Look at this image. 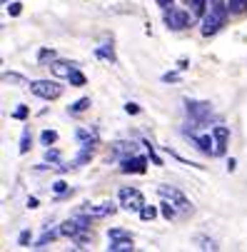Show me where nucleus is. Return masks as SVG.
Returning a JSON list of instances; mask_svg holds the SVG:
<instances>
[{
    "label": "nucleus",
    "mask_w": 247,
    "mask_h": 252,
    "mask_svg": "<svg viewBox=\"0 0 247 252\" xmlns=\"http://www.w3.org/2000/svg\"><path fill=\"white\" fill-rule=\"evenodd\" d=\"M185 5H190V13L195 18H202L210 8V0H185Z\"/></svg>",
    "instance_id": "obj_14"
},
{
    "label": "nucleus",
    "mask_w": 247,
    "mask_h": 252,
    "mask_svg": "<svg viewBox=\"0 0 247 252\" xmlns=\"http://www.w3.org/2000/svg\"><path fill=\"white\" fill-rule=\"evenodd\" d=\"M30 145H32V132H30V127H25L23 130V135H20V155H25L28 150H30Z\"/></svg>",
    "instance_id": "obj_21"
},
{
    "label": "nucleus",
    "mask_w": 247,
    "mask_h": 252,
    "mask_svg": "<svg viewBox=\"0 0 247 252\" xmlns=\"http://www.w3.org/2000/svg\"><path fill=\"white\" fill-rule=\"evenodd\" d=\"M3 83H10V85H15V88H30V83H28L23 75H18V73H5V75H3Z\"/></svg>",
    "instance_id": "obj_18"
},
{
    "label": "nucleus",
    "mask_w": 247,
    "mask_h": 252,
    "mask_svg": "<svg viewBox=\"0 0 247 252\" xmlns=\"http://www.w3.org/2000/svg\"><path fill=\"white\" fill-rule=\"evenodd\" d=\"M145 148H148V153H150V160H153L155 165H162V160H160V158L155 155V150H153V145H150V142H148V140H145Z\"/></svg>",
    "instance_id": "obj_35"
},
{
    "label": "nucleus",
    "mask_w": 247,
    "mask_h": 252,
    "mask_svg": "<svg viewBox=\"0 0 247 252\" xmlns=\"http://www.w3.org/2000/svg\"><path fill=\"white\" fill-rule=\"evenodd\" d=\"M23 13V3H18V0H10V5H8V15L10 18H18Z\"/></svg>",
    "instance_id": "obj_30"
},
{
    "label": "nucleus",
    "mask_w": 247,
    "mask_h": 252,
    "mask_svg": "<svg viewBox=\"0 0 247 252\" xmlns=\"http://www.w3.org/2000/svg\"><path fill=\"white\" fill-rule=\"evenodd\" d=\"M30 242H32V232H30V230H23V232L18 235V245H20V247H30Z\"/></svg>",
    "instance_id": "obj_29"
},
{
    "label": "nucleus",
    "mask_w": 247,
    "mask_h": 252,
    "mask_svg": "<svg viewBox=\"0 0 247 252\" xmlns=\"http://www.w3.org/2000/svg\"><path fill=\"white\" fill-rule=\"evenodd\" d=\"M213 137H215V158L225 155L227 142H230V127H225V125H215V127H213Z\"/></svg>",
    "instance_id": "obj_10"
},
{
    "label": "nucleus",
    "mask_w": 247,
    "mask_h": 252,
    "mask_svg": "<svg viewBox=\"0 0 247 252\" xmlns=\"http://www.w3.org/2000/svg\"><path fill=\"white\" fill-rule=\"evenodd\" d=\"M55 142H58V132L55 130H43L40 132V145L50 148V145H55Z\"/></svg>",
    "instance_id": "obj_25"
},
{
    "label": "nucleus",
    "mask_w": 247,
    "mask_h": 252,
    "mask_svg": "<svg viewBox=\"0 0 247 252\" xmlns=\"http://www.w3.org/2000/svg\"><path fill=\"white\" fill-rule=\"evenodd\" d=\"M78 140H80V148H90V150H95V145H97V132L95 130H88V127H78Z\"/></svg>",
    "instance_id": "obj_12"
},
{
    "label": "nucleus",
    "mask_w": 247,
    "mask_h": 252,
    "mask_svg": "<svg viewBox=\"0 0 247 252\" xmlns=\"http://www.w3.org/2000/svg\"><path fill=\"white\" fill-rule=\"evenodd\" d=\"M108 240H132V232L123 230V227H110L108 230Z\"/></svg>",
    "instance_id": "obj_22"
},
{
    "label": "nucleus",
    "mask_w": 247,
    "mask_h": 252,
    "mask_svg": "<svg viewBox=\"0 0 247 252\" xmlns=\"http://www.w3.org/2000/svg\"><path fill=\"white\" fill-rule=\"evenodd\" d=\"M162 83H180V73H165Z\"/></svg>",
    "instance_id": "obj_34"
},
{
    "label": "nucleus",
    "mask_w": 247,
    "mask_h": 252,
    "mask_svg": "<svg viewBox=\"0 0 247 252\" xmlns=\"http://www.w3.org/2000/svg\"><path fill=\"white\" fill-rule=\"evenodd\" d=\"M28 207H30V210H35V207H40L38 197H28Z\"/></svg>",
    "instance_id": "obj_38"
},
{
    "label": "nucleus",
    "mask_w": 247,
    "mask_h": 252,
    "mask_svg": "<svg viewBox=\"0 0 247 252\" xmlns=\"http://www.w3.org/2000/svg\"><path fill=\"white\" fill-rule=\"evenodd\" d=\"M157 5L165 10V8H170V5H172V0H157Z\"/></svg>",
    "instance_id": "obj_40"
},
{
    "label": "nucleus",
    "mask_w": 247,
    "mask_h": 252,
    "mask_svg": "<svg viewBox=\"0 0 247 252\" xmlns=\"http://www.w3.org/2000/svg\"><path fill=\"white\" fill-rule=\"evenodd\" d=\"M58 235H60V230L55 232V230H50V227H45V230H43V235H40V240H38V242H35L32 247H45V245H48V242H53V240H55Z\"/></svg>",
    "instance_id": "obj_20"
},
{
    "label": "nucleus",
    "mask_w": 247,
    "mask_h": 252,
    "mask_svg": "<svg viewBox=\"0 0 247 252\" xmlns=\"http://www.w3.org/2000/svg\"><path fill=\"white\" fill-rule=\"evenodd\" d=\"M50 73L55 75V78H60V80H67L70 78V73H73V67H78V63H70V60H53L50 65Z\"/></svg>",
    "instance_id": "obj_11"
},
{
    "label": "nucleus",
    "mask_w": 247,
    "mask_h": 252,
    "mask_svg": "<svg viewBox=\"0 0 247 252\" xmlns=\"http://www.w3.org/2000/svg\"><path fill=\"white\" fill-rule=\"evenodd\" d=\"M160 215H162V218H165V220H175V218H178V215H180V212H178V210H175V207H172V205H170L167 200H162V205H160Z\"/></svg>",
    "instance_id": "obj_24"
},
{
    "label": "nucleus",
    "mask_w": 247,
    "mask_h": 252,
    "mask_svg": "<svg viewBox=\"0 0 247 252\" xmlns=\"http://www.w3.org/2000/svg\"><path fill=\"white\" fill-rule=\"evenodd\" d=\"M227 8H230V15H242L247 13V0H227Z\"/></svg>",
    "instance_id": "obj_19"
},
{
    "label": "nucleus",
    "mask_w": 247,
    "mask_h": 252,
    "mask_svg": "<svg viewBox=\"0 0 247 252\" xmlns=\"http://www.w3.org/2000/svg\"><path fill=\"white\" fill-rule=\"evenodd\" d=\"M118 202L127 212H140V210H143V205H145V197H143V192H140L137 188H123L118 192Z\"/></svg>",
    "instance_id": "obj_4"
},
{
    "label": "nucleus",
    "mask_w": 247,
    "mask_h": 252,
    "mask_svg": "<svg viewBox=\"0 0 247 252\" xmlns=\"http://www.w3.org/2000/svg\"><path fill=\"white\" fill-rule=\"evenodd\" d=\"M185 110H187V115L192 118V123H195L197 127H205V123L213 118V107H210V102L185 100Z\"/></svg>",
    "instance_id": "obj_6"
},
{
    "label": "nucleus",
    "mask_w": 247,
    "mask_h": 252,
    "mask_svg": "<svg viewBox=\"0 0 247 252\" xmlns=\"http://www.w3.org/2000/svg\"><path fill=\"white\" fill-rule=\"evenodd\" d=\"M197 242H200V245H197L200 250H213V252L217 250V245H215L213 240H207V237H197Z\"/></svg>",
    "instance_id": "obj_31"
},
{
    "label": "nucleus",
    "mask_w": 247,
    "mask_h": 252,
    "mask_svg": "<svg viewBox=\"0 0 247 252\" xmlns=\"http://www.w3.org/2000/svg\"><path fill=\"white\" fill-rule=\"evenodd\" d=\"M53 190L58 192V197H60V195H65V192H70V188H67L65 180H58V183H53Z\"/></svg>",
    "instance_id": "obj_32"
},
{
    "label": "nucleus",
    "mask_w": 247,
    "mask_h": 252,
    "mask_svg": "<svg viewBox=\"0 0 247 252\" xmlns=\"http://www.w3.org/2000/svg\"><path fill=\"white\" fill-rule=\"evenodd\" d=\"M192 142H195V148L210 158H215V137H213V130L210 132H202V135H195L192 132Z\"/></svg>",
    "instance_id": "obj_9"
},
{
    "label": "nucleus",
    "mask_w": 247,
    "mask_h": 252,
    "mask_svg": "<svg viewBox=\"0 0 247 252\" xmlns=\"http://www.w3.org/2000/svg\"><path fill=\"white\" fill-rule=\"evenodd\" d=\"M137 215H140V220H143V222H153V220L157 218V215H160V210H157L155 205H148V202H145V205H143V210H140Z\"/></svg>",
    "instance_id": "obj_17"
},
{
    "label": "nucleus",
    "mask_w": 247,
    "mask_h": 252,
    "mask_svg": "<svg viewBox=\"0 0 247 252\" xmlns=\"http://www.w3.org/2000/svg\"><path fill=\"white\" fill-rule=\"evenodd\" d=\"M43 160H45L48 165H58V162H60V150H55L53 145H50V148H45V155H43Z\"/></svg>",
    "instance_id": "obj_28"
},
{
    "label": "nucleus",
    "mask_w": 247,
    "mask_h": 252,
    "mask_svg": "<svg viewBox=\"0 0 247 252\" xmlns=\"http://www.w3.org/2000/svg\"><path fill=\"white\" fill-rule=\"evenodd\" d=\"M3 3H5V5H8V3H10V0H3Z\"/></svg>",
    "instance_id": "obj_41"
},
{
    "label": "nucleus",
    "mask_w": 247,
    "mask_h": 252,
    "mask_svg": "<svg viewBox=\"0 0 247 252\" xmlns=\"http://www.w3.org/2000/svg\"><path fill=\"white\" fill-rule=\"evenodd\" d=\"M192 18H195L192 13H187V10H183V8H175V5H170V8H165V10H162L165 28H167V30H172V32H180V30L190 28Z\"/></svg>",
    "instance_id": "obj_2"
},
{
    "label": "nucleus",
    "mask_w": 247,
    "mask_h": 252,
    "mask_svg": "<svg viewBox=\"0 0 247 252\" xmlns=\"http://www.w3.org/2000/svg\"><path fill=\"white\" fill-rule=\"evenodd\" d=\"M13 118H15V120H25V118H28V105H20L18 110L13 113Z\"/></svg>",
    "instance_id": "obj_33"
},
{
    "label": "nucleus",
    "mask_w": 247,
    "mask_h": 252,
    "mask_svg": "<svg viewBox=\"0 0 247 252\" xmlns=\"http://www.w3.org/2000/svg\"><path fill=\"white\" fill-rule=\"evenodd\" d=\"M95 53H97V58H105V60H110V63H118V58H115V50H113V45H102V48H97Z\"/></svg>",
    "instance_id": "obj_27"
},
{
    "label": "nucleus",
    "mask_w": 247,
    "mask_h": 252,
    "mask_svg": "<svg viewBox=\"0 0 247 252\" xmlns=\"http://www.w3.org/2000/svg\"><path fill=\"white\" fill-rule=\"evenodd\" d=\"M235 170H237V160L230 158V160H227V172H235Z\"/></svg>",
    "instance_id": "obj_39"
},
{
    "label": "nucleus",
    "mask_w": 247,
    "mask_h": 252,
    "mask_svg": "<svg viewBox=\"0 0 247 252\" xmlns=\"http://www.w3.org/2000/svg\"><path fill=\"white\" fill-rule=\"evenodd\" d=\"M148 170V158L145 155H130L120 160V172L123 175H143Z\"/></svg>",
    "instance_id": "obj_8"
},
{
    "label": "nucleus",
    "mask_w": 247,
    "mask_h": 252,
    "mask_svg": "<svg viewBox=\"0 0 247 252\" xmlns=\"http://www.w3.org/2000/svg\"><path fill=\"white\" fill-rule=\"evenodd\" d=\"M113 155L120 158V160L135 155V142H115V145H113Z\"/></svg>",
    "instance_id": "obj_13"
},
{
    "label": "nucleus",
    "mask_w": 247,
    "mask_h": 252,
    "mask_svg": "<svg viewBox=\"0 0 247 252\" xmlns=\"http://www.w3.org/2000/svg\"><path fill=\"white\" fill-rule=\"evenodd\" d=\"M67 83H70V85H73V88H83V85L88 83V78H85V75L80 73V70H78V67H73V73H70V78H67Z\"/></svg>",
    "instance_id": "obj_23"
},
{
    "label": "nucleus",
    "mask_w": 247,
    "mask_h": 252,
    "mask_svg": "<svg viewBox=\"0 0 247 252\" xmlns=\"http://www.w3.org/2000/svg\"><path fill=\"white\" fill-rule=\"evenodd\" d=\"M108 242H110L108 252H132L135 250L132 240H108Z\"/></svg>",
    "instance_id": "obj_15"
},
{
    "label": "nucleus",
    "mask_w": 247,
    "mask_h": 252,
    "mask_svg": "<svg viewBox=\"0 0 247 252\" xmlns=\"http://www.w3.org/2000/svg\"><path fill=\"white\" fill-rule=\"evenodd\" d=\"M118 205H120V202H118ZM118 205H115V202H97V205L88 202V205L80 207V212L88 215L90 220H102V218H110V215H115V212H118Z\"/></svg>",
    "instance_id": "obj_7"
},
{
    "label": "nucleus",
    "mask_w": 247,
    "mask_h": 252,
    "mask_svg": "<svg viewBox=\"0 0 247 252\" xmlns=\"http://www.w3.org/2000/svg\"><path fill=\"white\" fill-rule=\"evenodd\" d=\"M55 58H58V55H55L53 48H43V50L38 53V63H40V65H50Z\"/></svg>",
    "instance_id": "obj_26"
},
{
    "label": "nucleus",
    "mask_w": 247,
    "mask_h": 252,
    "mask_svg": "<svg viewBox=\"0 0 247 252\" xmlns=\"http://www.w3.org/2000/svg\"><path fill=\"white\" fill-rule=\"evenodd\" d=\"M125 113H127V115H137V113H140V105H137V102H127V105H125Z\"/></svg>",
    "instance_id": "obj_36"
},
{
    "label": "nucleus",
    "mask_w": 247,
    "mask_h": 252,
    "mask_svg": "<svg viewBox=\"0 0 247 252\" xmlns=\"http://www.w3.org/2000/svg\"><path fill=\"white\" fill-rule=\"evenodd\" d=\"M227 15H230V8H227V0H215V3H210L207 13L202 15V38H210V35H215L222 30V25L227 23Z\"/></svg>",
    "instance_id": "obj_1"
},
{
    "label": "nucleus",
    "mask_w": 247,
    "mask_h": 252,
    "mask_svg": "<svg viewBox=\"0 0 247 252\" xmlns=\"http://www.w3.org/2000/svg\"><path fill=\"white\" fill-rule=\"evenodd\" d=\"M90 105H93L90 97H80V100H75L73 105L67 107V113H70V115H83L85 110H90Z\"/></svg>",
    "instance_id": "obj_16"
},
{
    "label": "nucleus",
    "mask_w": 247,
    "mask_h": 252,
    "mask_svg": "<svg viewBox=\"0 0 247 252\" xmlns=\"http://www.w3.org/2000/svg\"><path fill=\"white\" fill-rule=\"evenodd\" d=\"M30 93L43 97V100H58L62 95V85L58 80H32L30 83Z\"/></svg>",
    "instance_id": "obj_5"
},
{
    "label": "nucleus",
    "mask_w": 247,
    "mask_h": 252,
    "mask_svg": "<svg viewBox=\"0 0 247 252\" xmlns=\"http://www.w3.org/2000/svg\"><path fill=\"white\" fill-rule=\"evenodd\" d=\"M187 67H190V60L187 58H180L178 60V70H187Z\"/></svg>",
    "instance_id": "obj_37"
},
{
    "label": "nucleus",
    "mask_w": 247,
    "mask_h": 252,
    "mask_svg": "<svg viewBox=\"0 0 247 252\" xmlns=\"http://www.w3.org/2000/svg\"><path fill=\"white\" fill-rule=\"evenodd\" d=\"M157 195L162 197V200H167L175 210H178L180 215H187V212H192V202L178 190V188H172V185H157Z\"/></svg>",
    "instance_id": "obj_3"
}]
</instances>
